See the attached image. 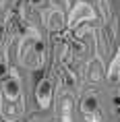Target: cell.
Instances as JSON below:
<instances>
[{"instance_id":"obj_9","label":"cell","mask_w":120,"mask_h":122,"mask_svg":"<svg viewBox=\"0 0 120 122\" xmlns=\"http://www.w3.org/2000/svg\"><path fill=\"white\" fill-rule=\"evenodd\" d=\"M70 110H73L70 99H64L62 102V122H70Z\"/></svg>"},{"instance_id":"obj_11","label":"cell","mask_w":120,"mask_h":122,"mask_svg":"<svg viewBox=\"0 0 120 122\" xmlns=\"http://www.w3.org/2000/svg\"><path fill=\"white\" fill-rule=\"evenodd\" d=\"M27 2H29V6H33V8H39V6L46 4V0H27Z\"/></svg>"},{"instance_id":"obj_13","label":"cell","mask_w":120,"mask_h":122,"mask_svg":"<svg viewBox=\"0 0 120 122\" xmlns=\"http://www.w3.org/2000/svg\"><path fill=\"white\" fill-rule=\"evenodd\" d=\"M75 52H77V54H83V46L81 44H75Z\"/></svg>"},{"instance_id":"obj_12","label":"cell","mask_w":120,"mask_h":122,"mask_svg":"<svg viewBox=\"0 0 120 122\" xmlns=\"http://www.w3.org/2000/svg\"><path fill=\"white\" fill-rule=\"evenodd\" d=\"M112 106H114L116 110H120V93H116V95L112 97Z\"/></svg>"},{"instance_id":"obj_10","label":"cell","mask_w":120,"mask_h":122,"mask_svg":"<svg viewBox=\"0 0 120 122\" xmlns=\"http://www.w3.org/2000/svg\"><path fill=\"white\" fill-rule=\"evenodd\" d=\"M8 72H10V68H8V64H6V60H2L0 58V79L4 81V79L8 77Z\"/></svg>"},{"instance_id":"obj_2","label":"cell","mask_w":120,"mask_h":122,"mask_svg":"<svg viewBox=\"0 0 120 122\" xmlns=\"http://www.w3.org/2000/svg\"><path fill=\"white\" fill-rule=\"evenodd\" d=\"M95 19V10L91 4L87 2H77L73 10H70V17H68V27H75L79 21H93Z\"/></svg>"},{"instance_id":"obj_8","label":"cell","mask_w":120,"mask_h":122,"mask_svg":"<svg viewBox=\"0 0 120 122\" xmlns=\"http://www.w3.org/2000/svg\"><path fill=\"white\" fill-rule=\"evenodd\" d=\"M62 83H64V87H68V89H73L77 85V81H75V77H73L70 71H62Z\"/></svg>"},{"instance_id":"obj_4","label":"cell","mask_w":120,"mask_h":122,"mask_svg":"<svg viewBox=\"0 0 120 122\" xmlns=\"http://www.w3.org/2000/svg\"><path fill=\"white\" fill-rule=\"evenodd\" d=\"M23 60H25V64L29 66V68H37V66L44 62V41L39 37H35V41H33L31 48H29V54H25Z\"/></svg>"},{"instance_id":"obj_5","label":"cell","mask_w":120,"mask_h":122,"mask_svg":"<svg viewBox=\"0 0 120 122\" xmlns=\"http://www.w3.org/2000/svg\"><path fill=\"white\" fill-rule=\"evenodd\" d=\"M46 23H48V29H50V31H60V29L64 27V15H62V10L52 8L50 13H48Z\"/></svg>"},{"instance_id":"obj_1","label":"cell","mask_w":120,"mask_h":122,"mask_svg":"<svg viewBox=\"0 0 120 122\" xmlns=\"http://www.w3.org/2000/svg\"><path fill=\"white\" fill-rule=\"evenodd\" d=\"M21 91H23V85H21V79L17 72H8V77L2 81V93H4V97L6 99H10V102H17L21 97Z\"/></svg>"},{"instance_id":"obj_6","label":"cell","mask_w":120,"mask_h":122,"mask_svg":"<svg viewBox=\"0 0 120 122\" xmlns=\"http://www.w3.org/2000/svg\"><path fill=\"white\" fill-rule=\"evenodd\" d=\"M81 110H83L87 116L95 114V112L99 110V99H97V95H93V93H87V95L83 97V102H81Z\"/></svg>"},{"instance_id":"obj_14","label":"cell","mask_w":120,"mask_h":122,"mask_svg":"<svg viewBox=\"0 0 120 122\" xmlns=\"http://www.w3.org/2000/svg\"><path fill=\"white\" fill-rule=\"evenodd\" d=\"M2 35H4V27L0 25V39H2Z\"/></svg>"},{"instance_id":"obj_7","label":"cell","mask_w":120,"mask_h":122,"mask_svg":"<svg viewBox=\"0 0 120 122\" xmlns=\"http://www.w3.org/2000/svg\"><path fill=\"white\" fill-rule=\"evenodd\" d=\"M118 77H120V48H118V52H116V58L112 60L110 68H108V79H110V81H116Z\"/></svg>"},{"instance_id":"obj_3","label":"cell","mask_w":120,"mask_h":122,"mask_svg":"<svg viewBox=\"0 0 120 122\" xmlns=\"http://www.w3.org/2000/svg\"><path fill=\"white\" fill-rule=\"evenodd\" d=\"M52 79L44 77L42 81L37 83V87H35V99H37L39 103V108H50V103H52Z\"/></svg>"},{"instance_id":"obj_15","label":"cell","mask_w":120,"mask_h":122,"mask_svg":"<svg viewBox=\"0 0 120 122\" xmlns=\"http://www.w3.org/2000/svg\"><path fill=\"white\" fill-rule=\"evenodd\" d=\"M118 116H120V110H118Z\"/></svg>"}]
</instances>
